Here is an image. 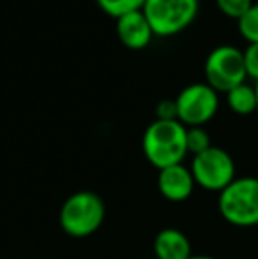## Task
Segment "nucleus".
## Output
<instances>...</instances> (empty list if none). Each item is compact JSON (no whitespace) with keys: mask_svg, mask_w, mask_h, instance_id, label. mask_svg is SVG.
Masks as SVG:
<instances>
[{"mask_svg":"<svg viewBox=\"0 0 258 259\" xmlns=\"http://www.w3.org/2000/svg\"><path fill=\"white\" fill-rule=\"evenodd\" d=\"M186 145H188V152H190L191 155H198L212 147L210 136L205 131V127H188Z\"/></svg>","mask_w":258,"mask_h":259,"instance_id":"4468645a","label":"nucleus"},{"mask_svg":"<svg viewBox=\"0 0 258 259\" xmlns=\"http://www.w3.org/2000/svg\"><path fill=\"white\" fill-rule=\"evenodd\" d=\"M152 259H156V257H152Z\"/></svg>","mask_w":258,"mask_h":259,"instance_id":"aec40b11","label":"nucleus"},{"mask_svg":"<svg viewBox=\"0 0 258 259\" xmlns=\"http://www.w3.org/2000/svg\"><path fill=\"white\" fill-rule=\"evenodd\" d=\"M219 215L235 228L258 224V178L239 177L217 196Z\"/></svg>","mask_w":258,"mask_h":259,"instance_id":"7ed1b4c3","label":"nucleus"},{"mask_svg":"<svg viewBox=\"0 0 258 259\" xmlns=\"http://www.w3.org/2000/svg\"><path fill=\"white\" fill-rule=\"evenodd\" d=\"M196 184L193 173L184 164L159 169L158 175V189L165 199L172 203H182L191 198Z\"/></svg>","mask_w":258,"mask_h":259,"instance_id":"6e6552de","label":"nucleus"},{"mask_svg":"<svg viewBox=\"0 0 258 259\" xmlns=\"http://www.w3.org/2000/svg\"><path fill=\"white\" fill-rule=\"evenodd\" d=\"M190 259H219V257H214V256H202V254H200V256H191Z\"/></svg>","mask_w":258,"mask_h":259,"instance_id":"a211bd4d","label":"nucleus"},{"mask_svg":"<svg viewBox=\"0 0 258 259\" xmlns=\"http://www.w3.org/2000/svg\"><path fill=\"white\" fill-rule=\"evenodd\" d=\"M227 97V104L235 115L248 116L256 113V92L255 85L249 83H242V85L232 89L230 92L225 94Z\"/></svg>","mask_w":258,"mask_h":259,"instance_id":"9b49d317","label":"nucleus"},{"mask_svg":"<svg viewBox=\"0 0 258 259\" xmlns=\"http://www.w3.org/2000/svg\"><path fill=\"white\" fill-rule=\"evenodd\" d=\"M177 120L186 127H203L219 109V94L207 83H191L175 97Z\"/></svg>","mask_w":258,"mask_h":259,"instance_id":"0eeeda50","label":"nucleus"},{"mask_svg":"<svg viewBox=\"0 0 258 259\" xmlns=\"http://www.w3.org/2000/svg\"><path fill=\"white\" fill-rule=\"evenodd\" d=\"M186 131L179 120H154L145 129L141 138V150L149 164L158 169L184 164L188 157Z\"/></svg>","mask_w":258,"mask_h":259,"instance_id":"f257e3e1","label":"nucleus"},{"mask_svg":"<svg viewBox=\"0 0 258 259\" xmlns=\"http://www.w3.org/2000/svg\"><path fill=\"white\" fill-rule=\"evenodd\" d=\"M253 4H255L253 0H216V6L219 9V13L225 14L227 18H232V20H237V21L248 13Z\"/></svg>","mask_w":258,"mask_h":259,"instance_id":"2eb2a0df","label":"nucleus"},{"mask_svg":"<svg viewBox=\"0 0 258 259\" xmlns=\"http://www.w3.org/2000/svg\"><path fill=\"white\" fill-rule=\"evenodd\" d=\"M255 92H256V113H258V81L255 83Z\"/></svg>","mask_w":258,"mask_h":259,"instance_id":"6ab92c4d","label":"nucleus"},{"mask_svg":"<svg viewBox=\"0 0 258 259\" xmlns=\"http://www.w3.org/2000/svg\"><path fill=\"white\" fill-rule=\"evenodd\" d=\"M196 187L219 194L235 180V162L227 150L210 147L209 150L193 155L190 166Z\"/></svg>","mask_w":258,"mask_h":259,"instance_id":"423d86ee","label":"nucleus"},{"mask_svg":"<svg viewBox=\"0 0 258 259\" xmlns=\"http://www.w3.org/2000/svg\"><path fill=\"white\" fill-rule=\"evenodd\" d=\"M152 249L156 259H190L193 256L190 238L177 228L161 229L156 235Z\"/></svg>","mask_w":258,"mask_h":259,"instance_id":"9d476101","label":"nucleus"},{"mask_svg":"<svg viewBox=\"0 0 258 259\" xmlns=\"http://www.w3.org/2000/svg\"><path fill=\"white\" fill-rule=\"evenodd\" d=\"M244 55V65H246V74L251 78L253 81H258V42H251L242 50Z\"/></svg>","mask_w":258,"mask_h":259,"instance_id":"dca6fc26","label":"nucleus"},{"mask_svg":"<svg viewBox=\"0 0 258 259\" xmlns=\"http://www.w3.org/2000/svg\"><path fill=\"white\" fill-rule=\"evenodd\" d=\"M141 11L156 37H172L193 25L200 0H147Z\"/></svg>","mask_w":258,"mask_h":259,"instance_id":"20e7f679","label":"nucleus"},{"mask_svg":"<svg viewBox=\"0 0 258 259\" xmlns=\"http://www.w3.org/2000/svg\"><path fill=\"white\" fill-rule=\"evenodd\" d=\"M156 120H177L175 99H163L156 106Z\"/></svg>","mask_w":258,"mask_h":259,"instance_id":"f3484780","label":"nucleus"},{"mask_svg":"<svg viewBox=\"0 0 258 259\" xmlns=\"http://www.w3.org/2000/svg\"><path fill=\"white\" fill-rule=\"evenodd\" d=\"M237 28L248 45L258 42V4H253L248 13L237 21Z\"/></svg>","mask_w":258,"mask_h":259,"instance_id":"ddd939ff","label":"nucleus"},{"mask_svg":"<svg viewBox=\"0 0 258 259\" xmlns=\"http://www.w3.org/2000/svg\"><path fill=\"white\" fill-rule=\"evenodd\" d=\"M104 14L112 18H121L133 11H141L147 0H96Z\"/></svg>","mask_w":258,"mask_h":259,"instance_id":"f8f14e48","label":"nucleus"},{"mask_svg":"<svg viewBox=\"0 0 258 259\" xmlns=\"http://www.w3.org/2000/svg\"><path fill=\"white\" fill-rule=\"evenodd\" d=\"M117 37L126 48L143 50L156 37L143 11H133L117 18Z\"/></svg>","mask_w":258,"mask_h":259,"instance_id":"1a4fd4ad","label":"nucleus"},{"mask_svg":"<svg viewBox=\"0 0 258 259\" xmlns=\"http://www.w3.org/2000/svg\"><path fill=\"white\" fill-rule=\"evenodd\" d=\"M104 215L106 206L101 196L92 191H78L62 203L59 222L65 235L72 238H87L101 228Z\"/></svg>","mask_w":258,"mask_h":259,"instance_id":"f03ea898","label":"nucleus"},{"mask_svg":"<svg viewBox=\"0 0 258 259\" xmlns=\"http://www.w3.org/2000/svg\"><path fill=\"white\" fill-rule=\"evenodd\" d=\"M205 83L217 94H227L248 79L242 50L232 45H221L207 55L203 65Z\"/></svg>","mask_w":258,"mask_h":259,"instance_id":"39448f33","label":"nucleus"}]
</instances>
